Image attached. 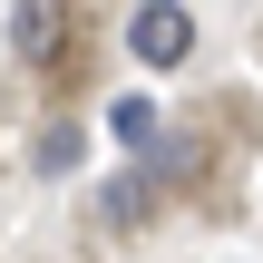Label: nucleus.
Returning a JSON list of instances; mask_svg holds the SVG:
<instances>
[{
  "mask_svg": "<svg viewBox=\"0 0 263 263\" xmlns=\"http://www.w3.org/2000/svg\"><path fill=\"white\" fill-rule=\"evenodd\" d=\"M10 39H20V59H59L68 49V0H20L10 10Z\"/></svg>",
  "mask_w": 263,
  "mask_h": 263,
  "instance_id": "f03ea898",
  "label": "nucleus"
},
{
  "mask_svg": "<svg viewBox=\"0 0 263 263\" xmlns=\"http://www.w3.org/2000/svg\"><path fill=\"white\" fill-rule=\"evenodd\" d=\"M107 137L117 146H156V98H107Z\"/></svg>",
  "mask_w": 263,
  "mask_h": 263,
  "instance_id": "7ed1b4c3",
  "label": "nucleus"
},
{
  "mask_svg": "<svg viewBox=\"0 0 263 263\" xmlns=\"http://www.w3.org/2000/svg\"><path fill=\"white\" fill-rule=\"evenodd\" d=\"M39 166H78V127H49L39 137Z\"/></svg>",
  "mask_w": 263,
  "mask_h": 263,
  "instance_id": "39448f33",
  "label": "nucleus"
},
{
  "mask_svg": "<svg viewBox=\"0 0 263 263\" xmlns=\"http://www.w3.org/2000/svg\"><path fill=\"white\" fill-rule=\"evenodd\" d=\"M127 49H137L146 68H176V59L195 49V20H185V0H137V10H127Z\"/></svg>",
  "mask_w": 263,
  "mask_h": 263,
  "instance_id": "f257e3e1",
  "label": "nucleus"
},
{
  "mask_svg": "<svg viewBox=\"0 0 263 263\" xmlns=\"http://www.w3.org/2000/svg\"><path fill=\"white\" fill-rule=\"evenodd\" d=\"M137 215H146V185H137V176H127V185H107V224H137Z\"/></svg>",
  "mask_w": 263,
  "mask_h": 263,
  "instance_id": "20e7f679",
  "label": "nucleus"
}]
</instances>
